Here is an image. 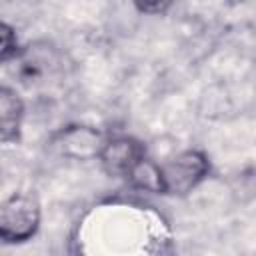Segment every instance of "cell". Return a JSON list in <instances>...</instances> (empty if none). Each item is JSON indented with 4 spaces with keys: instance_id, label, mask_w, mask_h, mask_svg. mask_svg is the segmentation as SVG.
<instances>
[{
    "instance_id": "obj_3",
    "label": "cell",
    "mask_w": 256,
    "mask_h": 256,
    "mask_svg": "<svg viewBox=\"0 0 256 256\" xmlns=\"http://www.w3.org/2000/svg\"><path fill=\"white\" fill-rule=\"evenodd\" d=\"M104 142L106 138L102 136L100 130H96L94 126H84V124L66 126L52 136V146L56 148V152L70 160L98 158L104 148Z\"/></svg>"
},
{
    "instance_id": "obj_5",
    "label": "cell",
    "mask_w": 256,
    "mask_h": 256,
    "mask_svg": "<svg viewBox=\"0 0 256 256\" xmlns=\"http://www.w3.org/2000/svg\"><path fill=\"white\" fill-rule=\"evenodd\" d=\"M24 120V102L16 90L10 86L0 88V140L4 144L16 142L20 138Z\"/></svg>"
},
{
    "instance_id": "obj_7",
    "label": "cell",
    "mask_w": 256,
    "mask_h": 256,
    "mask_svg": "<svg viewBox=\"0 0 256 256\" xmlns=\"http://www.w3.org/2000/svg\"><path fill=\"white\" fill-rule=\"evenodd\" d=\"M16 56H20L16 30L8 22H2L0 24V58L2 62H8L10 58H16Z\"/></svg>"
},
{
    "instance_id": "obj_8",
    "label": "cell",
    "mask_w": 256,
    "mask_h": 256,
    "mask_svg": "<svg viewBox=\"0 0 256 256\" xmlns=\"http://www.w3.org/2000/svg\"><path fill=\"white\" fill-rule=\"evenodd\" d=\"M170 8L168 2H144V4H136V10L142 14H164Z\"/></svg>"
},
{
    "instance_id": "obj_1",
    "label": "cell",
    "mask_w": 256,
    "mask_h": 256,
    "mask_svg": "<svg viewBox=\"0 0 256 256\" xmlns=\"http://www.w3.org/2000/svg\"><path fill=\"white\" fill-rule=\"evenodd\" d=\"M40 202L34 194L14 192L0 206V238L4 244H24L40 228Z\"/></svg>"
},
{
    "instance_id": "obj_6",
    "label": "cell",
    "mask_w": 256,
    "mask_h": 256,
    "mask_svg": "<svg viewBox=\"0 0 256 256\" xmlns=\"http://www.w3.org/2000/svg\"><path fill=\"white\" fill-rule=\"evenodd\" d=\"M128 184L142 192L152 194H164V176H162V164L152 160L150 156H144L128 174Z\"/></svg>"
},
{
    "instance_id": "obj_2",
    "label": "cell",
    "mask_w": 256,
    "mask_h": 256,
    "mask_svg": "<svg viewBox=\"0 0 256 256\" xmlns=\"http://www.w3.org/2000/svg\"><path fill=\"white\" fill-rule=\"evenodd\" d=\"M208 172L210 162L202 150H182L170 160L162 162L164 194L186 196L208 176Z\"/></svg>"
},
{
    "instance_id": "obj_4",
    "label": "cell",
    "mask_w": 256,
    "mask_h": 256,
    "mask_svg": "<svg viewBox=\"0 0 256 256\" xmlns=\"http://www.w3.org/2000/svg\"><path fill=\"white\" fill-rule=\"evenodd\" d=\"M144 156L148 154H146V146L140 140L132 136H114V138H106L98 160L108 176L128 178L132 168Z\"/></svg>"
}]
</instances>
